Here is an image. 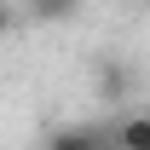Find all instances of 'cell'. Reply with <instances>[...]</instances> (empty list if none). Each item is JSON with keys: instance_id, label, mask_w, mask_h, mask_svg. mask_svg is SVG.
Masks as SVG:
<instances>
[{"instance_id": "obj_1", "label": "cell", "mask_w": 150, "mask_h": 150, "mask_svg": "<svg viewBox=\"0 0 150 150\" xmlns=\"http://www.w3.org/2000/svg\"><path fill=\"white\" fill-rule=\"evenodd\" d=\"M115 139H121V150H150V110L115 115Z\"/></svg>"}, {"instance_id": "obj_2", "label": "cell", "mask_w": 150, "mask_h": 150, "mask_svg": "<svg viewBox=\"0 0 150 150\" xmlns=\"http://www.w3.org/2000/svg\"><path fill=\"white\" fill-rule=\"evenodd\" d=\"M75 6H81V0H29V12H35L40 23H69Z\"/></svg>"}, {"instance_id": "obj_3", "label": "cell", "mask_w": 150, "mask_h": 150, "mask_svg": "<svg viewBox=\"0 0 150 150\" xmlns=\"http://www.w3.org/2000/svg\"><path fill=\"white\" fill-rule=\"evenodd\" d=\"M121 75H127V69H121V64H104V93H110V98H121V87H127Z\"/></svg>"}]
</instances>
